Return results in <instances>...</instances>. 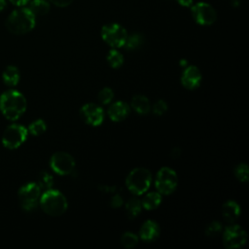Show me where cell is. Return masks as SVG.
Returning <instances> with one entry per match:
<instances>
[{
	"mask_svg": "<svg viewBox=\"0 0 249 249\" xmlns=\"http://www.w3.org/2000/svg\"><path fill=\"white\" fill-rule=\"evenodd\" d=\"M26 107V98L18 90L8 89L0 95V111L9 121L18 120L24 114Z\"/></svg>",
	"mask_w": 249,
	"mask_h": 249,
	"instance_id": "1",
	"label": "cell"
},
{
	"mask_svg": "<svg viewBox=\"0 0 249 249\" xmlns=\"http://www.w3.org/2000/svg\"><path fill=\"white\" fill-rule=\"evenodd\" d=\"M35 16L28 8L24 7L14 10L5 22L7 30L15 35H23L30 32L35 27Z\"/></svg>",
	"mask_w": 249,
	"mask_h": 249,
	"instance_id": "2",
	"label": "cell"
},
{
	"mask_svg": "<svg viewBox=\"0 0 249 249\" xmlns=\"http://www.w3.org/2000/svg\"><path fill=\"white\" fill-rule=\"evenodd\" d=\"M39 204L43 211L50 216H60L67 210V200L62 193L50 189L43 192Z\"/></svg>",
	"mask_w": 249,
	"mask_h": 249,
	"instance_id": "3",
	"label": "cell"
},
{
	"mask_svg": "<svg viewBox=\"0 0 249 249\" xmlns=\"http://www.w3.org/2000/svg\"><path fill=\"white\" fill-rule=\"evenodd\" d=\"M152 174L150 170L144 167H137L132 169L125 180L127 189L136 196L144 194L151 185Z\"/></svg>",
	"mask_w": 249,
	"mask_h": 249,
	"instance_id": "4",
	"label": "cell"
},
{
	"mask_svg": "<svg viewBox=\"0 0 249 249\" xmlns=\"http://www.w3.org/2000/svg\"><path fill=\"white\" fill-rule=\"evenodd\" d=\"M41 193L42 191L36 182H30L21 186L18 193L21 208L27 212L36 209L39 204Z\"/></svg>",
	"mask_w": 249,
	"mask_h": 249,
	"instance_id": "5",
	"label": "cell"
},
{
	"mask_svg": "<svg viewBox=\"0 0 249 249\" xmlns=\"http://www.w3.org/2000/svg\"><path fill=\"white\" fill-rule=\"evenodd\" d=\"M28 130L21 124H13L6 127L2 135V144L10 150H14L22 145L26 140Z\"/></svg>",
	"mask_w": 249,
	"mask_h": 249,
	"instance_id": "6",
	"label": "cell"
},
{
	"mask_svg": "<svg viewBox=\"0 0 249 249\" xmlns=\"http://www.w3.org/2000/svg\"><path fill=\"white\" fill-rule=\"evenodd\" d=\"M178 184V178L176 172L167 166L161 167L156 176L155 186L160 195L172 194Z\"/></svg>",
	"mask_w": 249,
	"mask_h": 249,
	"instance_id": "7",
	"label": "cell"
},
{
	"mask_svg": "<svg viewBox=\"0 0 249 249\" xmlns=\"http://www.w3.org/2000/svg\"><path fill=\"white\" fill-rule=\"evenodd\" d=\"M101 37L103 41L112 48L124 47L127 38L126 30L118 23H109L102 27Z\"/></svg>",
	"mask_w": 249,
	"mask_h": 249,
	"instance_id": "8",
	"label": "cell"
},
{
	"mask_svg": "<svg viewBox=\"0 0 249 249\" xmlns=\"http://www.w3.org/2000/svg\"><path fill=\"white\" fill-rule=\"evenodd\" d=\"M246 240L247 233L238 225L229 226L223 232V243L228 249L240 248L246 243Z\"/></svg>",
	"mask_w": 249,
	"mask_h": 249,
	"instance_id": "9",
	"label": "cell"
},
{
	"mask_svg": "<svg viewBox=\"0 0 249 249\" xmlns=\"http://www.w3.org/2000/svg\"><path fill=\"white\" fill-rule=\"evenodd\" d=\"M191 13L195 21L200 25H211L217 19L215 9L205 2H198L191 6Z\"/></svg>",
	"mask_w": 249,
	"mask_h": 249,
	"instance_id": "10",
	"label": "cell"
},
{
	"mask_svg": "<svg viewBox=\"0 0 249 249\" xmlns=\"http://www.w3.org/2000/svg\"><path fill=\"white\" fill-rule=\"evenodd\" d=\"M50 166L58 175H68L75 168V160L68 153L56 152L50 160Z\"/></svg>",
	"mask_w": 249,
	"mask_h": 249,
	"instance_id": "11",
	"label": "cell"
},
{
	"mask_svg": "<svg viewBox=\"0 0 249 249\" xmlns=\"http://www.w3.org/2000/svg\"><path fill=\"white\" fill-rule=\"evenodd\" d=\"M80 117L87 124L98 126L104 121V111L95 103H87L81 107Z\"/></svg>",
	"mask_w": 249,
	"mask_h": 249,
	"instance_id": "12",
	"label": "cell"
},
{
	"mask_svg": "<svg viewBox=\"0 0 249 249\" xmlns=\"http://www.w3.org/2000/svg\"><path fill=\"white\" fill-rule=\"evenodd\" d=\"M201 79L202 76L200 70L196 66L191 65L186 67L185 70L183 71L181 76V83L184 88L193 90L199 87Z\"/></svg>",
	"mask_w": 249,
	"mask_h": 249,
	"instance_id": "13",
	"label": "cell"
},
{
	"mask_svg": "<svg viewBox=\"0 0 249 249\" xmlns=\"http://www.w3.org/2000/svg\"><path fill=\"white\" fill-rule=\"evenodd\" d=\"M107 113L113 122H122L128 117L130 113V107L127 103L120 100L111 104Z\"/></svg>",
	"mask_w": 249,
	"mask_h": 249,
	"instance_id": "14",
	"label": "cell"
},
{
	"mask_svg": "<svg viewBox=\"0 0 249 249\" xmlns=\"http://www.w3.org/2000/svg\"><path fill=\"white\" fill-rule=\"evenodd\" d=\"M160 233V226L157 222L153 220H148L143 223V225L140 228L139 234L140 238L146 242H151L156 240Z\"/></svg>",
	"mask_w": 249,
	"mask_h": 249,
	"instance_id": "15",
	"label": "cell"
},
{
	"mask_svg": "<svg viewBox=\"0 0 249 249\" xmlns=\"http://www.w3.org/2000/svg\"><path fill=\"white\" fill-rule=\"evenodd\" d=\"M241 209L234 200H228L222 206V216L228 223H234L240 216Z\"/></svg>",
	"mask_w": 249,
	"mask_h": 249,
	"instance_id": "16",
	"label": "cell"
},
{
	"mask_svg": "<svg viewBox=\"0 0 249 249\" xmlns=\"http://www.w3.org/2000/svg\"><path fill=\"white\" fill-rule=\"evenodd\" d=\"M131 107L136 113L140 115H146L151 110V104L148 97L142 94H136L132 97Z\"/></svg>",
	"mask_w": 249,
	"mask_h": 249,
	"instance_id": "17",
	"label": "cell"
},
{
	"mask_svg": "<svg viewBox=\"0 0 249 249\" xmlns=\"http://www.w3.org/2000/svg\"><path fill=\"white\" fill-rule=\"evenodd\" d=\"M2 79L5 85L8 87H15L18 85L20 79L19 70L14 65H9L4 69L2 73Z\"/></svg>",
	"mask_w": 249,
	"mask_h": 249,
	"instance_id": "18",
	"label": "cell"
},
{
	"mask_svg": "<svg viewBox=\"0 0 249 249\" xmlns=\"http://www.w3.org/2000/svg\"><path fill=\"white\" fill-rule=\"evenodd\" d=\"M161 202V195L159 192H151L144 196L141 200L142 207L146 210H154L159 207Z\"/></svg>",
	"mask_w": 249,
	"mask_h": 249,
	"instance_id": "19",
	"label": "cell"
},
{
	"mask_svg": "<svg viewBox=\"0 0 249 249\" xmlns=\"http://www.w3.org/2000/svg\"><path fill=\"white\" fill-rule=\"evenodd\" d=\"M27 8L35 17L43 16L50 11V4L46 0H30Z\"/></svg>",
	"mask_w": 249,
	"mask_h": 249,
	"instance_id": "20",
	"label": "cell"
},
{
	"mask_svg": "<svg viewBox=\"0 0 249 249\" xmlns=\"http://www.w3.org/2000/svg\"><path fill=\"white\" fill-rule=\"evenodd\" d=\"M141 209H142L141 200H139L136 197L130 198L125 203V212H126V215L129 219L136 218L140 214Z\"/></svg>",
	"mask_w": 249,
	"mask_h": 249,
	"instance_id": "21",
	"label": "cell"
},
{
	"mask_svg": "<svg viewBox=\"0 0 249 249\" xmlns=\"http://www.w3.org/2000/svg\"><path fill=\"white\" fill-rule=\"evenodd\" d=\"M144 43V37L142 34L139 33H133L131 35H127V38L124 43V47L128 51H134L139 49Z\"/></svg>",
	"mask_w": 249,
	"mask_h": 249,
	"instance_id": "22",
	"label": "cell"
},
{
	"mask_svg": "<svg viewBox=\"0 0 249 249\" xmlns=\"http://www.w3.org/2000/svg\"><path fill=\"white\" fill-rule=\"evenodd\" d=\"M36 184L39 186L41 191H43V192L48 191L53 188V176L50 173H48L47 171H42L39 173V175L37 177Z\"/></svg>",
	"mask_w": 249,
	"mask_h": 249,
	"instance_id": "23",
	"label": "cell"
},
{
	"mask_svg": "<svg viewBox=\"0 0 249 249\" xmlns=\"http://www.w3.org/2000/svg\"><path fill=\"white\" fill-rule=\"evenodd\" d=\"M107 62L112 68H120L124 63V56L119 51L113 49L107 54Z\"/></svg>",
	"mask_w": 249,
	"mask_h": 249,
	"instance_id": "24",
	"label": "cell"
},
{
	"mask_svg": "<svg viewBox=\"0 0 249 249\" xmlns=\"http://www.w3.org/2000/svg\"><path fill=\"white\" fill-rule=\"evenodd\" d=\"M27 130H28V132L30 134H32L34 136H39V135L43 134L47 130V124L42 119L35 120L34 122H32L29 124Z\"/></svg>",
	"mask_w": 249,
	"mask_h": 249,
	"instance_id": "25",
	"label": "cell"
},
{
	"mask_svg": "<svg viewBox=\"0 0 249 249\" xmlns=\"http://www.w3.org/2000/svg\"><path fill=\"white\" fill-rule=\"evenodd\" d=\"M138 236L130 231H126L124 233H123V235L121 236V243L124 247L125 248H133L137 245L138 243Z\"/></svg>",
	"mask_w": 249,
	"mask_h": 249,
	"instance_id": "26",
	"label": "cell"
},
{
	"mask_svg": "<svg viewBox=\"0 0 249 249\" xmlns=\"http://www.w3.org/2000/svg\"><path fill=\"white\" fill-rule=\"evenodd\" d=\"M222 224L218 221H212L205 227V234L209 237H215L222 232Z\"/></svg>",
	"mask_w": 249,
	"mask_h": 249,
	"instance_id": "27",
	"label": "cell"
},
{
	"mask_svg": "<svg viewBox=\"0 0 249 249\" xmlns=\"http://www.w3.org/2000/svg\"><path fill=\"white\" fill-rule=\"evenodd\" d=\"M234 175L240 182H247L249 178V169L246 163H239L234 169Z\"/></svg>",
	"mask_w": 249,
	"mask_h": 249,
	"instance_id": "28",
	"label": "cell"
},
{
	"mask_svg": "<svg viewBox=\"0 0 249 249\" xmlns=\"http://www.w3.org/2000/svg\"><path fill=\"white\" fill-rule=\"evenodd\" d=\"M114 98V91L110 88H103L97 95V99L101 104H109Z\"/></svg>",
	"mask_w": 249,
	"mask_h": 249,
	"instance_id": "29",
	"label": "cell"
},
{
	"mask_svg": "<svg viewBox=\"0 0 249 249\" xmlns=\"http://www.w3.org/2000/svg\"><path fill=\"white\" fill-rule=\"evenodd\" d=\"M167 104L164 100L162 99H159L158 101H156L153 106H152V111L155 115L157 116H162L163 114H165V112L167 111Z\"/></svg>",
	"mask_w": 249,
	"mask_h": 249,
	"instance_id": "30",
	"label": "cell"
},
{
	"mask_svg": "<svg viewBox=\"0 0 249 249\" xmlns=\"http://www.w3.org/2000/svg\"><path fill=\"white\" fill-rule=\"evenodd\" d=\"M123 202L124 201H123L122 196L119 194H116L115 196H112V198L110 200V205L113 208H119V207H121L123 205Z\"/></svg>",
	"mask_w": 249,
	"mask_h": 249,
	"instance_id": "31",
	"label": "cell"
},
{
	"mask_svg": "<svg viewBox=\"0 0 249 249\" xmlns=\"http://www.w3.org/2000/svg\"><path fill=\"white\" fill-rule=\"evenodd\" d=\"M50 1L57 7H67L73 2V0H50Z\"/></svg>",
	"mask_w": 249,
	"mask_h": 249,
	"instance_id": "32",
	"label": "cell"
},
{
	"mask_svg": "<svg viewBox=\"0 0 249 249\" xmlns=\"http://www.w3.org/2000/svg\"><path fill=\"white\" fill-rule=\"evenodd\" d=\"M9 1H10L12 4H14L15 6L23 7V6L27 5L30 0H9Z\"/></svg>",
	"mask_w": 249,
	"mask_h": 249,
	"instance_id": "33",
	"label": "cell"
},
{
	"mask_svg": "<svg viewBox=\"0 0 249 249\" xmlns=\"http://www.w3.org/2000/svg\"><path fill=\"white\" fill-rule=\"evenodd\" d=\"M183 7H191L193 5V0H176Z\"/></svg>",
	"mask_w": 249,
	"mask_h": 249,
	"instance_id": "34",
	"label": "cell"
},
{
	"mask_svg": "<svg viewBox=\"0 0 249 249\" xmlns=\"http://www.w3.org/2000/svg\"><path fill=\"white\" fill-rule=\"evenodd\" d=\"M171 155H172V157H174V158L178 157V156L180 155V150H179L178 148H174V149L172 150V152H171Z\"/></svg>",
	"mask_w": 249,
	"mask_h": 249,
	"instance_id": "35",
	"label": "cell"
},
{
	"mask_svg": "<svg viewBox=\"0 0 249 249\" xmlns=\"http://www.w3.org/2000/svg\"><path fill=\"white\" fill-rule=\"evenodd\" d=\"M240 3H241V0H231V4L233 7H238Z\"/></svg>",
	"mask_w": 249,
	"mask_h": 249,
	"instance_id": "36",
	"label": "cell"
},
{
	"mask_svg": "<svg viewBox=\"0 0 249 249\" xmlns=\"http://www.w3.org/2000/svg\"><path fill=\"white\" fill-rule=\"evenodd\" d=\"M6 5H7V1L6 0H0V12L5 9Z\"/></svg>",
	"mask_w": 249,
	"mask_h": 249,
	"instance_id": "37",
	"label": "cell"
}]
</instances>
